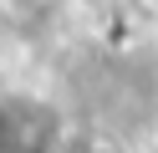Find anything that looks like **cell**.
I'll return each instance as SVG.
<instances>
[{
    "instance_id": "3",
    "label": "cell",
    "mask_w": 158,
    "mask_h": 153,
    "mask_svg": "<svg viewBox=\"0 0 158 153\" xmlns=\"http://www.w3.org/2000/svg\"><path fill=\"white\" fill-rule=\"evenodd\" d=\"M148 5H153V10H158V0H148Z\"/></svg>"
},
{
    "instance_id": "1",
    "label": "cell",
    "mask_w": 158,
    "mask_h": 153,
    "mask_svg": "<svg viewBox=\"0 0 158 153\" xmlns=\"http://www.w3.org/2000/svg\"><path fill=\"white\" fill-rule=\"evenodd\" d=\"M66 117L41 92H0V153H61Z\"/></svg>"
},
{
    "instance_id": "2",
    "label": "cell",
    "mask_w": 158,
    "mask_h": 153,
    "mask_svg": "<svg viewBox=\"0 0 158 153\" xmlns=\"http://www.w3.org/2000/svg\"><path fill=\"white\" fill-rule=\"evenodd\" d=\"M0 5H36V0H0Z\"/></svg>"
}]
</instances>
